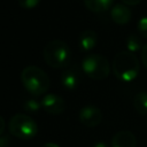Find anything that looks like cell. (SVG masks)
<instances>
[{
	"instance_id": "obj_1",
	"label": "cell",
	"mask_w": 147,
	"mask_h": 147,
	"mask_svg": "<svg viewBox=\"0 0 147 147\" xmlns=\"http://www.w3.org/2000/svg\"><path fill=\"white\" fill-rule=\"evenodd\" d=\"M140 70V63L134 53L130 51H119L113 60V71L122 82L133 80Z\"/></svg>"
},
{
	"instance_id": "obj_2",
	"label": "cell",
	"mask_w": 147,
	"mask_h": 147,
	"mask_svg": "<svg viewBox=\"0 0 147 147\" xmlns=\"http://www.w3.org/2000/svg\"><path fill=\"white\" fill-rule=\"evenodd\" d=\"M45 62L55 69H62L71 62V49L69 45L60 39L51 40L46 44L42 51Z\"/></svg>"
},
{
	"instance_id": "obj_3",
	"label": "cell",
	"mask_w": 147,
	"mask_h": 147,
	"mask_svg": "<svg viewBox=\"0 0 147 147\" xmlns=\"http://www.w3.org/2000/svg\"><path fill=\"white\" fill-rule=\"evenodd\" d=\"M21 80L25 90L32 95H41L49 87L47 74L37 65H28L21 72Z\"/></svg>"
},
{
	"instance_id": "obj_4",
	"label": "cell",
	"mask_w": 147,
	"mask_h": 147,
	"mask_svg": "<svg viewBox=\"0 0 147 147\" xmlns=\"http://www.w3.org/2000/svg\"><path fill=\"white\" fill-rule=\"evenodd\" d=\"M83 71L94 80H102L108 77L110 72V64L108 60L101 54H88L82 62Z\"/></svg>"
},
{
	"instance_id": "obj_5",
	"label": "cell",
	"mask_w": 147,
	"mask_h": 147,
	"mask_svg": "<svg viewBox=\"0 0 147 147\" xmlns=\"http://www.w3.org/2000/svg\"><path fill=\"white\" fill-rule=\"evenodd\" d=\"M9 132L22 140H29L33 138L38 132L37 123L33 118L25 114H16L9 121Z\"/></svg>"
},
{
	"instance_id": "obj_6",
	"label": "cell",
	"mask_w": 147,
	"mask_h": 147,
	"mask_svg": "<svg viewBox=\"0 0 147 147\" xmlns=\"http://www.w3.org/2000/svg\"><path fill=\"white\" fill-rule=\"evenodd\" d=\"M79 121L85 126L94 127L102 121V111L95 106H85L79 110Z\"/></svg>"
},
{
	"instance_id": "obj_7",
	"label": "cell",
	"mask_w": 147,
	"mask_h": 147,
	"mask_svg": "<svg viewBox=\"0 0 147 147\" xmlns=\"http://www.w3.org/2000/svg\"><path fill=\"white\" fill-rule=\"evenodd\" d=\"M41 107L51 115H59L62 114L65 109L64 100L57 94H46L41 100Z\"/></svg>"
},
{
	"instance_id": "obj_8",
	"label": "cell",
	"mask_w": 147,
	"mask_h": 147,
	"mask_svg": "<svg viewBox=\"0 0 147 147\" xmlns=\"http://www.w3.org/2000/svg\"><path fill=\"white\" fill-rule=\"evenodd\" d=\"M111 147H137V138L131 131H118L111 139Z\"/></svg>"
},
{
	"instance_id": "obj_9",
	"label": "cell",
	"mask_w": 147,
	"mask_h": 147,
	"mask_svg": "<svg viewBox=\"0 0 147 147\" xmlns=\"http://www.w3.org/2000/svg\"><path fill=\"white\" fill-rule=\"evenodd\" d=\"M111 20L117 24H125L131 20L132 11L125 3H116L110 10Z\"/></svg>"
},
{
	"instance_id": "obj_10",
	"label": "cell",
	"mask_w": 147,
	"mask_h": 147,
	"mask_svg": "<svg viewBox=\"0 0 147 147\" xmlns=\"http://www.w3.org/2000/svg\"><path fill=\"white\" fill-rule=\"evenodd\" d=\"M98 42V34L94 30H84L79 36V46L83 51H91Z\"/></svg>"
},
{
	"instance_id": "obj_11",
	"label": "cell",
	"mask_w": 147,
	"mask_h": 147,
	"mask_svg": "<svg viewBox=\"0 0 147 147\" xmlns=\"http://www.w3.org/2000/svg\"><path fill=\"white\" fill-rule=\"evenodd\" d=\"M80 82L79 74L74 69H68L61 75V83L67 90H75Z\"/></svg>"
},
{
	"instance_id": "obj_12",
	"label": "cell",
	"mask_w": 147,
	"mask_h": 147,
	"mask_svg": "<svg viewBox=\"0 0 147 147\" xmlns=\"http://www.w3.org/2000/svg\"><path fill=\"white\" fill-rule=\"evenodd\" d=\"M114 0H84L86 8L94 13H101L110 8Z\"/></svg>"
},
{
	"instance_id": "obj_13",
	"label": "cell",
	"mask_w": 147,
	"mask_h": 147,
	"mask_svg": "<svg viewBox=\"0 0 147 147\" xmlns=\"http://www.w3.org/2000/svg\"><path fill=\"white\" fill-rule=\"evenodd\" d=\"M133 106L140 115L147 114V91H140L134 95Z\"/></svg>"
},
{
	"instance_id": "obj_14",
	"label": "cell",
	"mask_w": 147,
	"mask_h": 147,
	"mask_svg": "<svg viewBox=\"0 0 147 147\" xmlns=\"http://www.w3.org/2000/svg\"><path fill=\"white\" fill-rule=\"evenodd\" d=\"M142 40L139 36L137 34H130L127 36L126 38V47H127V51L134 53L137 51H141L142 48Z\"/></svg>"
},
{
	"instance_id": "obj_15",
	"label": "cell",
	"mask_w": 147,
	"mask_h": 147,
	"mask_svg": "<svg viewBox=\"0 0 147 147\" xmlns=\"http://www.w3.org/2000/svg\"><path fill=\"white\" fill-rule=\"evenodd\" d=\"M137 28H138V31L139 33L147 38V16H141L137 23Z\"/></svg>"
},
{
	"instance_id": "obj_16",
	"label": "cell",
	"mask_w": 147,
	"mask_h": 147,
	"mask_svg": "<svg viewBox=\"0 0 147 147\" xmlns=\"http://www.w3.org/2000/svg\"><path fill=\"white\" fill-rule=\"evenodd\" d=\"M40 107H41V102L39 103V102H38L37 100H34V99L26 100V101H25V103H24V108H25L28 111H31V113L38 111Z\"/></svg>"
},
{
	"instance_id": "obj_17",
	"label": "cell",
	"mask_w": 147,
	"mask_h": 147,
	"mask_svg": "<svg viewBox=\"0 0 147 147\" xmlns=\"http://www.w3.org/2000/svg\"><path fill=\"white\" fill-rule=\"evenodd\" d=\"M17 2L23 9H33L39 5L40 0H17Z\"/></svg>"
},
{
	"instance_id": "obj_18",
	"label": "cell",
	"mask_w": 147,
	"mask_h": 147,
	"mask_svg": "<svg viewBox=\"0 0 147 147\" xmlns=\"http://www.w3.org/2000/svg\"><path fill=\"white\" fill-rule=\"evenodd\" d=\"M140 57L142 61V64L147 68V44H145L140 51Z\"/></svg>"
},
{
	"instance_id": "obj_19",
	"label": "cell",
	"mask_w": 147,
	"mask_h": 147,
	"mask_svg": "<svg viewBox=\"0 0 147 147\" xmlns=\"http://www.w3.org/2000/svg\"><path fill=\"white\" fill-rule=\"evenodd\" d=\"M5 127H6V122H5L3 117L0 116V137L2 136V133H3V131H5Z\"/></svg>"
},
{
	"instance_id": "obj_20",
	"label": "cell",
	"mask_w": 147,
	"mask_h": 147,
	"mask_svg": "<svg viewBox=\"0 0 147 147\" xmlns=\"http://www.w3.org/2000/svg\"><path fill=\"white\" fill-rule=\"evenodd\" d=\"M125 5H137V3H139L141 0H122Z\"/></svg>"
},
{
	"instance_id": "obj_21",
	"label": "cell",
	"mask_w": 147,
	"mask_h": 147,
	"mask_svg": "<svg viewBox=\"0 0 147 147\" xmlns=\"http://www.w3.org/2000/svg\"><path fill=\"white\" fill-rule=\"evenodd\" d=\"M93 147H108V146H107L106 142H103V141H99V142H96Z\"/></svg>"
},
{
	"instance_id": "obj_22",
	"label": "cell",
	"mask_w": 147,
	"mask_h": 147,
	"mask_svg": "<svg viewBox=\"0 0 147 147\" xmlns=\"http://www.w3.org/2000/svg\"><path fill=\"white\" fill-rule=\"evenodd\" d=\"M41 147H60V146H57L56 144H53V142H47V144L42 145Z\"/></svg>"
},
{
	"instance_id": "obj_23",
	"label": "cell",
	"mask_w": 147,
	"mask_h": 147,
	"mask_svg": "<svg viewBox=\"0 0 147 147\" xmlns=\"http://www.w3.org/2000/svg\"><path fill=\"white\" fill-rule=\"evenodd\" d=\"M146 123H147V119H146Z\"/></svg>"
}]
</instances>
